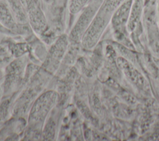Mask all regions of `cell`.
Listing matches in <instances>:
<instances>
[{"instance_id":"obj_1","label":"cell","mask_w":159,"mask_h":141,"mask_svg":"<svg viewBox=\"0 0 159 141\" xmlns=\"http://www.w3.org/2000/svg\"><path fill=\"white\" fill-rule=\"evenodd\" d=\"M125 0H104L84 32L81 43L86 49L94 48L111 22L116 10Z\"/></svg>"},{"instance_id":"obj_2","label":"cell","mask_w":159,"mask_h":141,"mask_svg":"<svg viewBox=\"0 0 159 141\" xmlns=\"http://www.w3.org/2000/svg\"><path fill=\"white\" fill-rule=\"evenodd\" d=\"M58 100L57 92L49 90L38 97L30 111L29 123L32 126H39L44 122L48 114L55 106Z\"/></svg>"},{"instance_id":"obj_3","label":"cell","mask_w":159,"mask_h":141,"mask_svg":"<svg viewBox=\"0 0 159 141\" xmlns=\"http://www.w3.org/2000/svg\"><path fill=\"white\" fill-rule=\"evenodd\" d=\"M102 2L103 1L102 0H91L83 8L82 13L80 16L68 36L70 42L75 43L81 42V38L84 32Z\"/></svg>"},{"instance_id":"obj_4","label":"cell","mask_w":159,"mask_h":141,"mask_svg":"<svg viewBox=\"0 0 159 141\" xmlns=\"http://www.w3.org/2000/svg\"><path fill=\"white\" fill-rule=\"evenodd\" d=\"M69 37L66 35L60 36L51 46L43 66L47 71L53 73L58 68L67 50Z\"/></svg>"},{"instance_id":"obj_5","label":"cell","mask_w":159,"mask_h":141,"mask_svg":"<svg viewBox=\"0 0 159 141\" xmlns=\"http://www.w3.org/2000/svg\"><path fill=\"white\" fill-rule=\"evenodd\" d=\"M133 0H125L114 12L111 23L116 37L119 40H123L126 37V27L129 18L130 8Z\"/></svg>"},{"instance_id":"obj_6","label":"cell","mask_w":159,"mask_h":141,"mask_svg":"<svg viewBox=\"0 0 159 141\" xmlns=\"http://www.w3.org/2000/svg\"><path fill=\"white\" fill-rule=\"evenodd\" d=\"M27 14L32 27L37 33H41L47 27V22L40 9L33 0H28L26 2Z\"/></svg>"},{"instance_id":"obj_7","label":"cell","mask_w":159,"mask_h":141,"mask_svg":"<svg viewBox=\"0 0 159 141\" xmlns=\"http://www.w3.org/2000/svg\"><path fill=\"white\" fill-rule=\"evenodd\" d=\"M143 6L144 0L132 1L127 23V30L129 32H132L135 29L140 20Z\"/></svg>"},{"instance_id":"obj_8","label":"cell","mask_w":159,"mask_h":141,"mask_svg":"<svg viewBox=\"0 0 159 141\" xmlns=\"http://www.w3.org/2000/svg\"><path fill=\"white\" fill-rule=\"evenodd\" d=\"M117 62L119 66L121 68L129 78L138 85L143 84V77L135 69V68L132 66L131 64H130L123 58H119Z\"/></svg>"},{"instance_id":"obj_9","label":"cell","mask_w":159,"mask_h":141,"mask_svg":"<svg viewBox=\"0 0 159 141\" xmlns=\"http://www.w3.org/2000/svg\"><path fill=\"white\" fill-rule=\"evenodd\" d=\"M7 2L17 23H26L28 20L27 14L19 0H7Z\"/></svg>"},{"instance_id":"obj_10","label":"cell","mask_w":159,"mask_h":141,"mask_svg":"<svg viewBox=\"0 0 159 141\" xmlns=\"http://www.w3.org/2000/svg\"><path fill=\"white\" fill-rule=\"evenodd\" d=\"M0 22L6 27L12 29L16 26L17 22L16 21L11 11L7 4V2H4L0 1Z\"/></svg>"},{"instance_id":"obj_11","label":"cell","mask_w":159,"mask_h":141,"mask_svg":"<svg viewBox=\"0 0 159 141\" xmlns=\"http://www.w3.org/2000/svg\"><path fill=\"white\" fill-rule=\"evenodd\" d=\"M91 0H70L68 9L72 14H76L81 11L89 2Z\"/></svg>"},{"instance_id":"obj_12","label":"cell","mask_w":159,"mask_h":141,"mask_svg":"<svg viewBox=\"0 0 159 141\" xmlns=\"http://www.w3.org/2000/svg\"><path fill=\"white\" fill-rule=\"evenodd\" d=\"M7 101H5L0 105V124L5 119L7 112Z\"/></svg>"},{"instance_id":"obj_13","label":"cell","mask_w":159,"mask_h":141,"mask_svg":"<svg viewBox=\"0 0 159 141\" xmlns=\"http://www.w3.org/2000/svg\"><path fill=\"white\" fill-rule=\"evenodd\" d=\"M2 63H2V58H1V59H0V65H1Z\"/></svg>"},{"instance_id":"obj_14","label":"cell","mask_w":159,"mask_h":141,"mask_svg":"<svg viewBox=\"0 0 159 141\" xmlns=\"http://www.w3.org/2000/svg\"><path fill=\"white\" fill-rule=\"evenodd\" d=\"M1 92H2V91H1V88H0V96H1Z\"/></svg>"},{"instance_id":"obj_15","label":"cell","mask_w":159,"mask_h":141,"mask_svg":"<svg viewBox=\"0 0 159 141\" xmlns=\"http://www.w3.org/2000/svg\"><path fill=\"white\" fill-rule=\"evenodd\" d=\"M24 1H25V2H27V1H28V0H24Z\"/></svg>"}]
</instances>
